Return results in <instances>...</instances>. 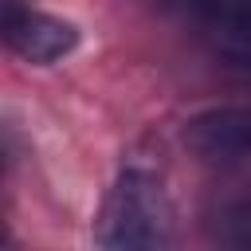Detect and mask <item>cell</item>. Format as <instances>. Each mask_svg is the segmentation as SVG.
<instances>
[{
  "label": "cell",
  "mask_w": 251,
  "mask_h": 251,
  "mask_svg": "<svg viewBox=\"0 0 251 251\" xmlns=\"http://www.w3.org/2000/svg\"><path fill=\"white\" fill-rule=\"evenodd\" d=\"M173 239V192L157 149L133 145L102 200L94 243L106 251H157Z\"/></svg>",
  "instance_id": "obj_1"
},
{
  "label": "cell",
  "mask_w": 251,
  "mask_h": 251,
  "mask_svg": "<svg viewBox=\"0 0 251 251\" xmlns=\"http://www.w3.org/2000/svg\"><path fill=\"white\" fill-rule=\"evenodd\" d=\"M216 59L251 71V0H149Z\"/></svg>",
  "instance_id": "obj_2"
},
{
  "label": "cell",
  "mask_w": 251,
  "mask_h": 251,
  "mask_svg": "<svg viewBox=\"0 0 251 251\" xmlns=\"http://www.w3.org/2000/svg\"><path fill=\"white\" fill-rule=\"evenodd\" d=\"M180 145L208 169H251V102H212L192 110L180 122Z\"/></svg>",
  "instance_id": "obj_3"
},
{
  "label": "cell",
  "mask_w": 251,
  "mask_h": 251,
  "mask_svg": "<svg viewBox=\"0 0 251 251\" xmlns=\"http://www.w3.org/2000/svg\"><path fill=\"white\" fill-rule=\"evenodd\" d=\"M0 31H4L8 51L31 67H55L67 55H75L82 43L78 24L55 16V12H43L31 0H4Z\"/></svg>",
  "instance_id": "obj_4"
},
{
  "label": "cell",
  "mask_w": 251,
  "mask_h": 251,
  "mask_svg": "<svg viewBox=\"0 0 251 251\" xmlns=\"http://www.w3.org/2000/svg\"><path fill=\"white\" fill-rule=\"evenodd\" d=\"M220 227H224V239L231 247H251V192H243L239 200L227 204Z\"/></svg>",
  "instance_id": "obj_5"
}]
</instances>
